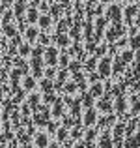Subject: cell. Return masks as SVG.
<instances>
[{"mask_svg":"<svg viewBox=\"0 0 140 148\" xmlns=\"http://www.w3.org/2000/svg\"><path fill=\"white\" fill-rule=\"evenodd\" d=\"M47 64H56V51L54 49H49L47 51Z\"/></svg>","mask_w":140,"mask_h":148,"instance_id":"3957f363","label":"cell"},{"mask_svg":"<svg viewBox=\"0 0 140 148\" xmlns=\"http://www.w3.org/2000/svg\"><path fill=\"white\" fill-rule=\"evenodd\" d=\"M103 111H110V105H108V101H101V105H99Z\"/></svg>","mask_w":140,"mask_h":148,"instance_id":"30bf717a","label":"cell"},{"mask_svg":"<svg viewBox=\"0 0 140 148\" xmlns=\"http://www.w3.org/2000/svg\"><path fill=\"white\" fill-rule=\"evenodd\" d=\"M103 2H108V0H103Z\"/></svg>","mask_w":140,"mask_h":148,"instance_id":"e0dca14e","label":"cell"},{"mask_svg":"<svg viewBox=\"0 0 140 148\" xmlns=\"http://www.w3.org/2000/svg\"><path fill=\"white\" fill-rule=\"evenodd\" d=\"M84 120H86V124H93L95 122V111L90 109V111L86 112V116H84Z\"/></svg>","mask_w":140,"mask_h":148,"instance_id":"277c9868","label":"cell"},{"mask_svg":"<svg viewBox=\"0 0 140 148\" xmlns=\"http://www.w3.org/2000/svg\"><path fill=\"white\" fill-rule=\"evenodd\" d=\"M49 23H50L49 17H41V26H49Z\"/></svg>","mask_w":140,"mask_h":148,"instance_id":"7c38bea8","label":"cell"},{"mask_svg":"<svg viewBox=\"0 0 140 148\" xmlns=\"http://www.w3.org/2000/svg\"><path fill=\"white\" fill-rule=\"evenodd\" d=\"M47 143H49V141H47V135H45V133H39V135L36 137V145H37V148H45Z\"/></svg>","mask_w":140,"mask_h":148,"instance_id":"7a4b0ae2","label":"cell"},{"mask_svg":"<svg viewBox=\"0 0 140 148\" xmlns=\"http://www.w3.org/2000/svg\"><path fill=\"white\" fill-rule=\"evenodd\" d=\"M92 94H93V96H99V94H101V84H95V86L92 88Z\"/></svg>","mask_w":140,"mask_h":148,"instance_id":"9c48e42d","label":"cell"},{"mask_svg":"<svg viewBox=\"0 0 140 148\" xmlns=\"http://www.w3.org/2000/svg\"><path fill=\"white\" fill-rule=\"evenodd\" d=\"M99 71H101L103 77H107L108 73H110V60H108V58H105V60L99 64Z\"/></svg>","mask_w":140,"mask_h":148,"instance_id":"6da1fadb","label":"cell"},{"mask_svg":"<svg viewBox=\"0 0 140 148\" xmlns=\"http://www.w3.org/2000/svg\"><path fill=\"white\" fill-rule=\"evenodd\" d=\"M49 148H58V146H56V145H50V146H49Z\"/></svg>","mask_w":140,"mask_h":148,"instance_id":"2e32d148","label":"cell"},{"mask_svg":"<svg viewBox=\"0 0 140 148\" xmlns=\"http://www.w3.org/2000/svg\"><path fill=\"white\" fill-rule=\"evenodd\" d=\"M28 21H37V13H36V10H30L28 11Z\"/></svg>","mask_w":140,"mask_h":148,"instance_id":"52a82bcc","label":"cell"},{"mask_svg":"<svg viewBox=\"0 0 140 148\" xmlns=\"http://www.w3.org/2000/svg\"><path fill=\"white\" fill-rule=\"evenodd\" d=\"M101 148H110V141H108V137H103V141H101Z\"/></svg>","mask_w":140,"mask_h":148,"instance_id":"ba28073f","label":"cell"},{"mask_svg":"<svg viewBox=\"0 0 140 148\" xmlns=\"http://www.w3.org/2000/svg\"><path fill=\"white\" fill-rule=\"evenodd\" d=\"M24 86H26V88H32V86H34V81L30 79V77H28V79L24 81Z\"/></svg>","mask_w":140,"mask_h":148,"instance_id":"8fae6325","label":"cell"},{"mask_svg":"<svg viewBox=\"0 0 140 148\" xmlns=\"http://www.w3.org/2000/svg\"><path fill=\"white\" fill-rule=\"evenodd\" d=\"M19 51H21V54H28V51H30V49L26 47V45H22V47L19 49Z\"/></svg>","mask_w":140,"mask_h":148,"instance_id":"5bb4252c","label":"cell"},{"mask_svg":"<svg viewBox=\"0 0 140 148\" xmlns=\"http://www.w3.org/2000/svg\"><path fill=\"white\" fill-rule=\"evenodd\" d=\"M58 139H65V130H60V131H58Z\"/></svg>","mask_w":140,"mask_h":148,"instance_id":"9a60e30c","label":"cell"},{"mask_svg":"<svg viewBox=\"0 0 140 148\" xmlns=\"http://www.w3.org/2000/svg\"><path fill=\"white\" fill-rule=\"evenodd\" d=\"M26 36H28V40H32V41H34V40L37 38V30H36V28H30L28 32H26Z\"/></svg>","mask_w":140,"mask_h":148,"instance_id":"8992f818","label":"cell"},{"mask_svg":"<svg viewBox=\"0 0 140 148\" xmlns=\"http://www.w3.org/2000/svg\"><path fill=\"white\" fill-rule=\"evenodd\" d=\"M108 15H110V19H114V21H118V19H120V10H118V8H110V10H108Z\"/></svg>","mask_w":140,"mask_h":148,"instance_id":"5b68a950","label":"cell"},{"mask_svg":"<svg viewBox=\"0 0 140 148\" xmlns=\"http://www.w3.org/2000/svg\"><path fill=\"white\" fill-rule=\"evenodd\" d=\"M6 34H7V36H13V34H15V30L11 28V26H6Z\"/></svg>","mask_w":140,"mask_h":148,"instance_id":"4fadbf2b","label":"cell"}]
</instances>
